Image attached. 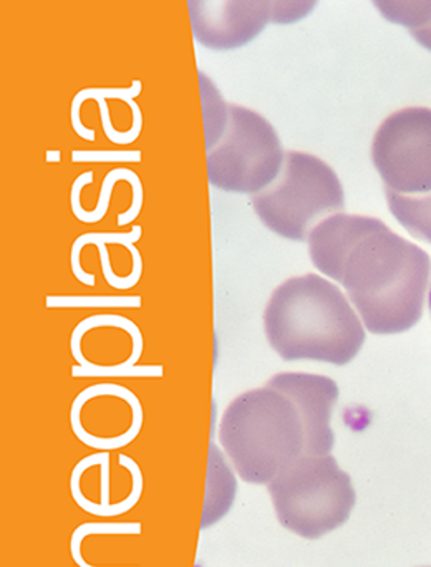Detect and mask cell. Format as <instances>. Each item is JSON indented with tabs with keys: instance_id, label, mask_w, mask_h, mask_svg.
Masks as SVG:
<instances>
[{
	"instance_id": "7c38bea8",
	"label": "cell",
	"mask_w": 431,
	"mask_h": 567,
	"mask_svg": "<svg viewBox=\"0 0 431 567\" xmlns=\"http://www.w3.org/2000/svg\"><path fill=\"white\" fill-rule=\"evenodd\" d=\"M390 212L397 221L420 241L431 245V193L429 195H397L386 189Z\"/></svg>"
},
{
	"instance_id": "8992f818",
	"label": "cell",
	"mask_w": 431,
	"mask_h": 567,
	"mask_svg": "<svg viewBox=\"0 0 431 567\" xmlns=\"http://www.w3.org/2000/svg\"><path fill=\"white\" fill-rule=\"evenodd\" d=\"M267 229L280 238L304 243L312 226L346 208L340 179L322 159L306 153H287L276 182L250 199Z\"/></svg>"
},
{
	"instance_id": "52a82bcc",
	"label": "cell",
	"mask_w": 431,
	"mask_h": 567,
	"mask_svg": "<svg viewBox=\"0 0 431 567\" xmlns=\"http://www.w3.org/2000/svg\"><path fill=\"white\" fill-rule=\"evenodd\" d=\"M372 159L389 192L429 195L431 110L406 109L389 116L373 140Z\"/></svg>"
},
{
	"instance_id": "3957f363",
	"label": "cell",
	"mask_w": 431,
	"mask_h": 567,
	"mask_svg": "<svg viewBox=\"0 0 431 567\" xmlns=\"http://www.w3.org/2000/svg\"><path fill=\"white\" fill-rule=\"evenodd\" d=\"M219 440L237 475L250 485H269L306 455V435L296 405L270 386L233 400L220 420Z\"/></svg>"
},
{
	"instance_id": "9c48e42d",
	"label": "cell",
	"mask_w": 431,
	"mask_h": 567,
	"mask_svg": "<svg viewBox=\"0 0 431 567\" xmlns=\"http://www.w3.org/2000/svg\"><path fill=\"white\" fill-rule=\"evenodd\" d=\"M267 386L283 393L296 405L306 435V455H330L336 445L330 419L339 400V385L329 377L279 373L267 382Z\"/></svg>"
},
{
	"instance_id": "5bb4252c",
	"label": "cell",
	"mask_w": 431,
	"mask_h": 567,
	"mask_svg": "<svg viewBox=\"0 0 431 567\" xmlns=\"http://www.w3.org/2000/svg\"><path fill=\"white\" fill-rule=\"evenodd\" d=\"M430 312H431V290H430Z\"/></svg>"
},
{
	"instance_id": "7a4b0ae2",
	"label": "cell",
	"mask_w": 431,
	"mask_h": 567,
	"mask_svg": "<svg viewBox=\"0 0 431 567\" xmlns=\"http://www.w3.org/2000/svg\"><path fill=\"white\" fill-rule=\"evenodd\" d=\"M264 329L286 362L317 360L343 367L366 343V329L349 299L316 275L289 279L274 290Z\"/></svg>"
},
{
	"instance_id": "9a60e30c",
	"label": "cell",
	"mask_w": 431,
	"mask_h": 567,
	"mask_svg": "<svg viewBox=\"0 0 431 567\" xmlns=\"http://www.w3.org/2000/svg\"><path fill=\"white\" fill-rule=\"evenodd\" d=\"M422 567H431V566H422Z\"/></svg>"
},
{
	"instance_id": "6da1fadb",
	"label": "cell",
	"mask_w": 431,
	"mask_h": 567,
	"mask_svg": "<svg viewBox=\"0 0 431 567\" xmlns=\"http://www.w3.org/2000/svg\"><path fill=\"white\" fill-rule=\"evenodd\" d=\"M430 271L423 249L377 219L347 255L340 284L369 332L393 336L422 319Z\"/></svg>"
},
{
	"instance_id": "5b68a950",
	"label": "cell",
	"mask_w": 431,
	"mask_h": 567,
	"mask_svg": "<svg viewBox=\"0 0 431 567\" xmlns=\"http://www.w3.org/2000/svg\"><path fill=\"white\" fill-rule=\"evenodd\" d=\"M277 519L304 539H320L346 525L356 508L352 478L332 455H302L267 485Z\"/></svg>"
},
{
	"instance_id": "30bf717a",
	"label": "cell",
	"mask_w": 431,
	"mask_h": 567,
	"mask_svg": "<svg viewBox=\"0 0 431 567\" xmlns=\"http://www.w3.org/2000/svg\"><path fill=\"white\" fill-rule=\"evenodd\" d=\"M376 221L373 218L349 216L343 213L322 219L307 239L314 266L327 278L340 282L347 255Z\"/></svg>"
},
{
	"instance_id": "277c9868",
	"label": "cell",
	"mask_w": 431,
	"mask_h": 567,
	"mask_svg": "<svg viewBox=\"0 0 431 567\" xmlns=\"http://www.w3.org/2000/svg\"><path fill=\"white\" fill-rule=\"evenodd\" d=\"M203 103L209 183L239 195L269 188L286 162L274 126L250 110L226 105L216 90L203 89Z\"/></svg>"
},
{
	"instance_id": "8fae6325",
	"label": "cell",
	"mask_w": 431,
	"mask_h": 567,
	"mask_svg": "<svg viewBox=\"0 0 431 567\" xmlns=\"http://www.w3.org/2000/svg\"><path fill=\"white\" fill-rule=\"evenodd\" d=\"M236 478L224 460L223 452L213 443L209 446L208 482H206L205 512L202 528L206 529L223 519L236 498Z\"/></svg>"
},
{
	"instance_id": "4fadbf2b",
	"label": "cell",
	"mask_w": 431,
	"mask_h": 567,
	"mask_svg": "<svg viewBox=\"0 0 431 567\" xmlns=\"http://www.w3.org/2000/svg\"><path fill=\"white\" fill-rule=\"evenodd\" d=\"M382 16L409 29L413 39L431 52V2H379Z\"/></svg>"
},
{
	"instance_id": "ba28073f",
	"label": "cell",
	"mask_w": 431,
	"mask_h": 567,
	"mask_svg": "<svg viewBox=\"0 0 431 567\" xmlns=\"http://www.w3.org/2000/svg\"><path fill=\"white\" fill-rule=\"evenodd\" d=\"M316 3L283 2H188L192 29L202 45L233 50L256 39L269 22L302 19Z\"/></svg>"
}]
</instances>
